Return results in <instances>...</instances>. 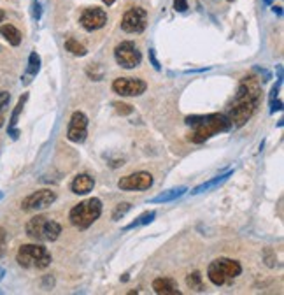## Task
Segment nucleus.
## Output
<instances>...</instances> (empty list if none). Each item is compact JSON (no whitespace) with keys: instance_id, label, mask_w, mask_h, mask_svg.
<instances>
[{"instance_id":"20","label":"nucleus","mask_w":284,"mask_h":295,"mask_svg":"<svg viewBox=\"0 0 284 295\" xmlns=\"http://www.w3.org/2000/svg\"><path fill=\"white\" fill-rule=\"evenodd\" d=\"M39 71H40V58H39V55L34 51V53H30V56H28V67H27V76H25V81L23 83L27 85L28 81V77H34V76H37L39 74Z\"/></svg>"},{"instance_id":"10","label":"nucleus","mask_w":284,"mask_h":295,"mask_svg":"<svg viewBox=\"0 0 284 295\" xmlns=\"http://www.w3.org/2000/svg\"><path fill=\"white\" fill-rule=\"evenodd\" d=\"M56 200V194L53 190H37L28 197H25L21 202L23 211H40L51 206Z\"/></svg>"},{"instance_id":"36","label":"nucleus","mask_w":284,"mask_h":295,"mask_svg":"<svg viewBox=\"0 0 284 295\" xmlns=\"http://www.w3.org/2000/svg\"><path fill=\"white\" fill-rule=\"evenodd\" d=\"M263 2H265V4H267V6H270V4H272V2H274V0H263Z\"/></svg>"},{"instance_id":"38","label":"nucleus","mask_w":284,"mask_h":295,"mask_svg":"<svg viewBox=\"0 0 284 295\" xmlns=\"http://www.w3.org/2000/svg\"><path fill=\"white\" fill-rule=\"evenodd\" d=\"M0 197H2V194H0Z\"/></svg>"},{"instance_id":"16","label":"nucleus","mask_w":284,"mask_h":295,"mask_svg":"<svg viewBox=\"0 0 284 295\" xmlns=\"http://www.w3.org/2000/svg\"><path fill=\"white\" fill-rule=\"evenodd\" d=\"M27 100H28V93H23V95L19 97V100H18V104H16L14 111H12V114H11L9 129H7V132H9V135L12 139H18V135H19V130H16V125H18V118H19V114H21V111L25 108V102H27Z\"/></svg>"},{"instance_id":"37","label":"nucleus","mask_w":284,"mask_h":295,"mask_svg":"<svg viewBox=\"0 0 284 295\" xmlns=\"http://www.w3.org/2000/svg\"><path fill=\"white\" fill-rule=\"evenodd\" d=\"M2 276H4V270H2V269H0V280H2Z\"/></svg>"},{"instance_id":"9","label":"nucleus","mask_w":284,"mask_h":295,"mask_svg":"<svg viewBox=\"0 0 284 295\" xmlns=\"http://www.w3.org/2000/svg\"><path fill=\"white\" fill-rule=\"evenodd\" d=\"M146 81L139 77H118L113 83V92L121 97H139L146 92Z\"/></svg>"},{"instance_id":"2","label":"nucleus","mask_w":284,"mask_h":295,"mask_svg":"<svg viewBox=\"0 0 284 295\" xmlns=\"http://www.w3.org/2000/svg\"><path fill=\"white\" fill-rule=\"evenodd\" d=\"M186 125L191 127V134H189V141L200 142L211 139L212 135L226 132L232 129V121L226 114H207V116H188Z\"/></svg>"},{"instance_id":"12","label":"nucleus","mask_w":284,"mask_h":295,"mask_svg":"<svg viewBox=\"0 0 284 295\" xmlns=\"http://www.w3.org/2000/svg\"><path fill=\"white\" fill-rule=\"evenodd\" d=\"M86 135H88V116L81 111H76V113L71 116V123H69V130H67V139L71 142H84Z\"/></svg>"},{"instance_id":"32","label":"nucleus","mask_w":284,"mask_h":295,"mask_svg":"<svg viewBox=\"0 0 284 295\" xmlns=\"http://www.w3.org/2000/svg\"><path fill=\"white\" fill-rule=\"evenodd\" d=\"M274 12H277V16H282V9H281V7H274Z\"/></svg>"},{"instance_id":"30","label":"nucleus","mask_w":284,"mask_h":295,"mask_svg":"<svg viewBox=\"0 0 284 295\" xmlns=\"http://www.w3.org/2000/svg\"><path fill=\"white\" fill-rule=\"evenodd\" d=\"M149 61H151V65H153L156 71H160V69H162V65H160V61L155 55V49H149Z\"/></svg>"},{"instance_id":"25","label":"nucleus","mask_w":284,"mask_h":295,"mask_svg":"<svg viewBox=\"0 0 284 295\" xmlns=\"http://www.w3.org/2000/svg\"><path fill=\"white\" fill-rule=\"evenodd\" d=\"M113 108L116 109V113L121 114V116H126V114L134 113V108L128 104H123V102H113Z\"/></svg>"},{"instance_id":"26","label":"nucleus","mask_w":284,"mask_h":295,"mask_svg":"<svg viewBox=\"0 0 284 295\" xmlns=\"http://www.w3.org/2000/svg\"><path fill=\"white\" fill-rule=\"evenodd\" d=\"M7 251V232L4 227H0V258L6 255Z\"/></svg>"},{"instance_id":"3","label":"nucleus","mask_w":284,"mask_h":295,"mask_svg":"<svg viewBox=\"0 0 284 295\" xmlns=\"http://www.w3.org/2000/svg\"><path fill=\"white\" fill-rule=\"evenodd\" d=\"M102 215V202L97 197H92L88 200H83V202L76 204L71 209V215H69V220L76 228L79 230H86L92 225L100 218Z\"/></svg>"},{"instance_id":"4","label":"nucleus","mask_w":284,"mask_h":295,"mask_svg":"<svg viewBox=\"0 0 284 295\" xmlns=\"http://www.w3.org/2000/svg\"><path fill=\"white\" fill-rule=\"evenodd\" d=\"M241 272H242V265L238 264L237 260H232V258H216V260H212L211 264H209V269H207L209 280L216 286L228 285V283H232L237 276H241Z\"/></svg>"},{"instance_id":"15","label":"nucleus","mask_w":284,"mask_h":295,"mask_svg":"<svg viewBox=\"0 0 284 295\" xmlns=\"http://www.w3.org/2000/svg\"><path fill=\"white\" fill-rule=\"evenodd\" d=\"M153 290L160 295H179L181 290L172 278H156L153 281Z\"/></svg>"},{"instance_id":"8","label":"nucleus","mask_w":284,"mask_h":295,"mask_svg":"<svg viewBox=\"0 0 284 295\" xmlns=\"http://www.w3.org/2000/svg\"><path fill=\"white\" fill-rule=\"evenodd\" d=\"M147 27V11L142 7H132L121 19V28L126 34H141Z\"/></svg>"},{"instance_id":"13","label":"nucleus","mask_w":284,"mask_h":295,"mask_svg":"<svg viewBox=\"0 0 284 295\" xmlns=\"http://www.w3.org/2000/svg\"><path fill=\"white\" fill-rule=\"evenodd\" d=\"M105 23H107V12L104 9H98V7H88L81 14V25L88 32L100 30L102 27H105Z\"/></svg>"},{"instance_id":"11","label":"nucleus","mask_w":284,"mask_h":295,"mask_svg":"<svg viewBox=\"0 0 284 295\" xmlns=\"http://www.w3.org/2000/svg\"><path fill=\"white\" fill-rule=\"evenodd\" d=\"M153 176L149 172H134L125 178H121L118 181V188L123 192H132V190H149L153 186Z\"/></svg>"},{"instance_id":"18","label":"nucleus","mask_w":284,"mask_h":295,"mask_svg":"<svg viewBox=\"0 0 284 295\" xmlns=\"http://www.w3.org/2000/svg\"><path fill=\"white\" fill-rule=\"evenodd\" d=\"M0 35L11 44V46H19L21 44V32L14 27V25H2L0 27Z\"/></svg>"},{"instance_id":"28","label":"nucleus","mask_w":284,"mask_h":295,"mask_svg":"<svg viewBox=\"0 0 284 295\" xmlns=\"http://www.w3.org/2000/svg\"><path fill=\"white\" fill-rule=\"evenodd\" d=\"M40 14H42L40 2H39V0H34V4H32V16H34L35 22H39V19H40Z\"/></svg>"},{"instance_id":"14","label":"nucleus","mask_w":284,"mask_h":295,"mask_svg":"<svg viewBox=\"0 0 284 295\" xmlns=\"http://www.w3.org/2000/svg\"><path fill=\"white\" fill-rule=\"evenodd\" d=\"M93 186H95V179L92 178V176L79 174L74 178V181L71 184V190H72V194H76V195H86L93 190Z\"/></svg>"},{"instance_id":"24","label":"nucleus","mask_w":284,"mask_h":295,"mask_svg":"<svg viewBox=\"0 0 284 295\" xmlns=\"http://www.w3.org/2000/svg\"><path fill=\"white\" fill-rule=\"evenodd\" d=\"M130 209H132V204H130V202H121V204H118V206L114 207V211H113V221H119L121 218H125L126 213H128Z\"/></svg>"},{"instance_id":"1","label":"nucleus","mask_w":284,"mask_h":295,"mask_svg":"<svg viewBox=\"0 0 284 295\" xmlns=\"http://www.w3.org/2000/svg\"><path fill=\"white\" fill-rule=\"evenodd\" d=\"M261 100V86L256 77L248 76L241 81L232 104L228 106L226 116L232 121V127H242L254 114Z\"/></svg>"},{"instance_id":"35","label":"nucleus","mask_w":284,"mask_h":295,"mask_svg":"<svg viewBox=\"0 0 284 295\" xmlns=\"http://www.w3.org/2000/svg\"><path fill=\"white\" fill-rule=\"evenodd\" d=\"M2 125H4V116H2V113H0V129H2Z\"/></svg>"},{"instance_id":"19","label":"nucleus","mask_w":284,"mask_h":295,"mask_svg":"<svg viewBox=\"0 0 284 295\" xmlns=\"http://www.w3.org/2000/svg\"><path fill=\"white\" fill-rule=\"evenodd\" d=\"M230 176H232V171H228L226 174L217 176V178H214V179H211V181H207V183H204V184H199L196 188H193L191 194H193V195H199V194H204V192L212 190V188H216V186H220V184H223L226 179L230 178Z\"/></svg>"},{"instance_id":"29","label":"nucleus","mask_w":284,"mask_h":295,"mask_svg":"<svg viewBox=\"0 0 284 295\" xmlns=\"http://www.w3.org/2000/svg\"><path fill=\"white\" fill-rule=\"evenodd\" d=\"M174 9L178 12H184L188 9V0H174Z\"/></svg>"},{"instance_id":"7","label":"nucleus","mask_w":284,"mask_h":295,"mask_svg":"<svg viewBox=\"0 0 284 295\" xmlns=\"http://www.w3.org/2000/svg\"><path fill=\"white\" fill-rule=\"evenodd\" d=\"M114 60H116L118 65H121L123 69H135L141 65L142 55L132 40H123V43H119L118 46L114 48Z\"/></svg>"},{"instance_id":"31","label":"nucleus","mask_w":284,"mask_h":295,"mask_svg":"<svg viewBox=\"0 0 284 295\" xmlns=\"http://www.w3.org/2000/svg\"><path fill=\"white\" fill-rule=\"evenodd\" d=\"M282 109V102L281 100H272L270 102V113H275V111H281Z\"/></svg>"},{"instance_id":"23","label":"nucleus","mask_w":284,"mask_h":295,"mask_svg":"<svg viewBox=\"0 0 284 295\" xmlns=\"http://www.w3.org/2000/svg\"><path fill=\"white\" fill-rule=\"evenodd\" d=\"M65 49L69 53H72L74 56H84L86 55V48L83 44H79V40L76 39H67L65 40Z\"/></svg>"},{"instance_id":"33","label":"nucleus","mask_w":284,"mask_h":295,"mask_svg":"<svg viewBox=\"0 0 284 295\" xmlns=\"http://www.w3.org/2000/svg\"><path fill=\"white\" fill-rule=\"evenodd\" d=\"M102 2H104V4H107V6H113V4L116 2V0H102Z\"/></svg>"},{"instance_id":"5","label":"nucleus","mask_w":284,"mask_h":295,"mask_svg":"<svg viewBox=\"0 0 284 295\" xmlns=\"http://www.w3.org/2000/svg\"><path fill=\"white\" fill-rule=\"evenodd\" d=\"M25 230H27V236L32 237L34 241L53 243L60 237L61 225L56 223L55 220L46 218V216H34L32 220H28Z\"/></svg>"},{"instance_id":"22","label":"nucleus","mask_w":284,"mask_h":295,"mask_svg":"<svg viewBox=\"0 0 284 295\" xmlns=\"http://www.w3.org/2000/svg\"><path fill=\"white\" fill-rule=\"evenodd\" d=\"M186 285L193 290V292H204V280H202V274L199 270L189 274L186 278Z\"/></svg>"},{"instance_id":"34","label":"nucleus","mask_w":284,"mask_h":295,"mask_svg":"<svg viewBox=\"0 0 284 295\" xmlns=\"http://www.w3.org/2000/svg\"><path fill=\"white\" fill-rule=\"evenodd\" d=\"M4 18H6V12L0 9V22H4Z\"/></svg>"},{"instance_id":"6","label":"nucleus","mask_w":284,"mask_h":295,"mask_svg":"<svg viewBox=\"0 0 284 295\" xmlns=\"http://www.w3.org/2000/svg\"><path fill=\"white\" fill-rule=\"evenodd\" d=\"M16 262L25 269H46L51 264V255L40 244H23L18 249Z\"/></svg>"},{"instance_id":"21","label":"nucleus","mask_w":284,"mask_h":295,"mask_svg":"<svg viewBox=\"0 0 284 295\" xmlns=\"http://www.w3.org/2000/svg\"><path fill=\"white\" fill-rule=\"evenodd\" d=\"M156 218V213L155 211H149V213H144V215H141L139 218H135V221H132L130 225H126L125 230H132V228H139L142 227V225H147L151 223Z\"/></svg>"},{"instance_id":"27","label":"nucleus","mask_w":284,"mask_h":295,"mask_svg":"<svg viewBox=\"0 0 284 295\" xmlns=\"http://www.w3.org/2000/svg\"><path fill=\"white\" fill-rule=\"evenodd\" d=\"M11 100V93L9 92H0V113H4L6 108L9 106Z\"/></svg>"},{"instance_id":"17","label":"nucleus","mask_w":284,"mask_h":295,"mask_svg":"<svg viewBox=\"0 0 284 295\" xmlns=\"http://www.w3.org/2000/svg\"><path fill=\"white\" fill-rule=\"evenodd\" d=\"M188 192L186 186H178V188H172V190H167L163 192V194L153 197V199L149 200L151 204H162V202H172V200L179 199V197H183L184 194Z\"/></svg>"}]
</instances>
